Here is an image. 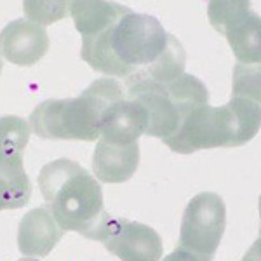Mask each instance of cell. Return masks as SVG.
I'll use <instances>...</instances> for the list:
<instances>
[{"label": "cell", "instance_id": "7", "mask_svg": "<svg viewBox=\"0 0 261 261\" xmlns=\"http://www.w3.org/2000/svg\"><path fill=\"white\" fill-rule=\"evenodd\" d=\"M91 241H99L120 261H161L162 239L148 225L108 214L99 226L89 235Z\"/></svg>", "mask_w": 261, "mask_h": 261}, {"label": "cell", "instance_id": "16", "mask_svg": "<svg viewBox=\"0 0 261 261\" xmlns=\"http://www.w3.org/2000/svg\"><path fill=\"white\" fill-rule=\"evenodd\" d=\"M23 205H27V202L21 200L6 181L0 179V211H6V209H19V207H23Z\"/></svg>", "mask_w": 261, "mask_h": 261}, {"label": "cell", "instance_id": "12", "mask_svg": "<svg viewBox=\"0 0 261 261\" xmlns=\"http://www.w3.org/2000/svg\"><path fill=\"white\" fill-rule=\"evenodd\" d=\"M148 127V113L138 101L124 98L107 113L101 125V140L115 145H133Z\"/></svg>", "mask_w": 261, "mask_h": 261}, {"label": "cell", "instance_id": "4", "mask_svg": "<svg viewBox=\"0 0 261 261\" xmlns=\"http://www.w3.org/2000/svg\"><path fill=\"white\" fill-rule=\"evenodd\" d=\"M125 98L119 81L98 79L77 98L47 99L30 115V127L42 140L96 141L110 108Z\"/></svg>", "mask_w": 261, "mask_h": 261}, {"label": "cell", "instance_id": "10", "mask_svg": "<svg viewBox=\"0 0 261 261\" xmlns=\"http://www.w3.org/2000/svg\"><path fill=\"white\" fill-rule=\"evenodd\" d=\"M63 230L47 207H35L23 216L18 228V247L27 258H44L61 241Z\"/></svg>", "mask_w": 261, "mask_h": 261}, {"label": "cell", "instance_id": "13", "mask_svg": "<svg viewBox=\"0 0 261 261\" xmlns=\"http://www.w3.org/2000/svg\"><path fill=\"white\" fill-rule=\"evenodd\" d=\"M130 9L117 2H105V0H77L70 2V14L73 18L75 28L84 37L94 35L117 21L120 16Z\"/></svg>", "mask_w": 261, "mask_h": 261}, {"label": "cell", "instance_id": "18", "mask_svg": "<svg viewBox=\"0 0 261 261\" xmlns=\"http://www.w3.org/2000/svg\"><path fill=\"white\" fill-rule=\"evenodd\" d=\"M242 261H259V241L254 242L252 249H249V252L244 256Z\"/></svg>", "mask_w": 261, "mask_h": 261}, {"label": "cell", "instance_id": "15", "mask_svg": "<svg viewBox=\"0 0 261 261\" xmlns=\"http://www.w3.org/2000/svg\"><path fill=\"white\" fill-rule=\"evenodd\" d=\"M231 96H246L259 101V65L235 66Z\"/></svg>", "mask_w": 261, "mask_h": 261}, {"label": "cell", "instance_id": "5", "mask_svg": "<svg viewBox=\"0 0 261 261\" xmlns=\"http://www.w3.org/2000/svg\"><path fill=\"white\" fill-rule=\"evenodd\" d=\"M226 226L225 200L214 192H202L188 202L179 228V246L213 258Z\"/></svg>", "mask_w": 261, "mask_h": 261}, {"label": "cell", "instance_id": "1", "mask_svg": "<svg viewBox=\"0 0 261 261\" xmlns=\"http://www.w3.org/2000/svg\"><path fill=\"white\" fill-rule=\"evenodd\" d=\"M81 58L92 70L119 79L169 84L185 73L183 45L153 16L130 9L94 35L84 37Z\"/></svg>", "mask_w": 261, "mask_h": 261}, {"label": "cell", "instance_id": "9", "mask_svg": "<svg viewBox=\"0 0 261 261\" xmlns=\"http://www.w3.org/2000/svg\"><path fill=\"white\" fill-rule=\"evenodd\" d=\"M47 50V30L28 19L11 21L0 32V56L16 66H33Z\"/></svg>", "mask_w": 261, "mask_h": 261}, {"label": "cell", "instance_id": "2", "mask_svg": "<svg viewBox=\"0 0 261 261\" xmlns=\"http://www.w3.org/2000/svg\"><path fill=\"white\" fill-rule=\"evenodd\" d=\"M261 107L258 99L231 96L225 107L200 105L181 120L178 130L162 140L176 153L242 146L258 134Z\"/></svg>", "mask_w": 261, "mask_h": 261}, {"label": "cell", "instance_id": "17", "mask_svg": "<svg viewBox=\"0 0 261 261\" xmlns=\"http://www.w3.org/2000/svg\"><path fill=\"white\" fill-rule=\"evenodd\" d=\"M162 261H213V258L197 254V252H193L190 249H187V247L179 246V247H176L171 254H167Z\"/></svg>", "mask_w": 261, "mask_h": 261}, {"label": "cell", "instance_id": "14", "mask_svg": "<svg viewBox=\"0 0 261 261\" xmlns=\"http://www.w3.org/2000/svg\"><path fill=\"white\" fill-rule=\"evenodd\" d=\"M27 19L35 24H50L70 14V2H23Z\"/></svg>", "mask_w": 261, "mask_h": 261}, {"label": "cell", "instance_id": "8", "mask_svg": "<svg viewBox=\"0 0 261 261\" xmlns=\"http://www.w3.org/2000/svg\"><path fill=\"white\" fill-rule=\"evenodd\" d=\"M30 124L18 115L0 117V179L28 204L32 183L23 166V153L30 141Z\"/></svg>", "mask_w": 261, "mask_h": 261}, {"label": "cell", "instance_id": "20", "mask_svg": "<svg viewBox=\"0 0 261 261\" xmlns=\"http://www.w3.org/2000/svg\"><path fill=\"white\" fill-rule=\"evenodd\" d=\"M2 66H4L2 65V58H0V73H2Z\"/></svg>", "mask_w": 261, "mask_h": 261}, {"label": "cell", "instance_id": "11", "mask_svg": "<svg viewBox=\"0 0 261 261\" xmlns=\"http://www.w3.org/2000/svg\"><path fill=\"white\" fill-rule=\"evenodd\" d=\"M140 166V145H115L98 140L92 155V171L101 183H125Z\"/></svg>", "mask_w": 261, "mask_h": 261}, {"label": "cell", "instance_id": "19", "mask_svg": "<svg viewBox=\"0 0 261 261\" xmlns=\"http://www.w3.org/2000/svg\"><path fill=\"white\" fill-rule=\"evenodd\" d=\"M19 261H37V259H33V258H21Z\"/></svg>", "mask_w": 261, "mask_h": 261}, {"label": "cell", "instance_id": "3", "mask_svg": "<svg viewBox=\"0 0 261 261\" xmlns=\"http://www.w3.org/2000/svg\"><path fill=\"white\" fill-rule=\"evenodd\" d=\"M39 187L63 231H79L89 239L108 216L99 181L70 159L45 164L39 174Z\"/></svg>", "mask_w": 261, "mask_h": 261}, {"label": "cell", "instance_id": "6", "mask_svg": "<svg viewBox=\"0 0 261 261\" xmlns=\"http://www.w3.org/2000/svg\"><path fill=\"white\" fill-rule=\"evenodd\" d=\"M207 16L214 30L226 37L241 65H259V16L249 2H211Z\"/></svg>", "mask_w": 261, "mask_h": 261}]
</instances>
